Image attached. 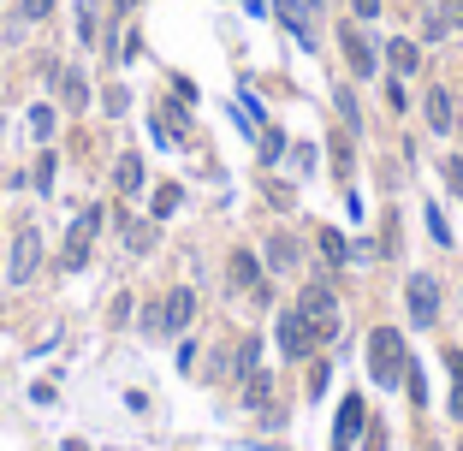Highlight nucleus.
Instances as JSON below:
<instances>
[{
	"instance_id": "f257e3e1",
	"label": "nucleus",
	"mask_w": 463,
	"mask_h": 451,
	"mask_svg": "<svg viewBox=\"0 0 463 451\" xmlns=\"http://www.w3.org/2000/svg\"><path fill=\"white\" fill-rule=\"evenodd\" d=\"M404 369H410L404 333L398 327H374L368 333V374H374V386H404Z\"/></svg>"
},
{
	"instance_id": "f03ea898",
	"label": "nucleus",
	"mask_w": 463,
	"mask_h": 451,
	"mask_svg": "<svg viewBox=\"0 0 463 451\" xmlns=\"http://www.w3.org/2000/svg\"><path fill=\"white\" fill-rule=\"evenodd\" d=\"M297 309H303V321H309V327L321 333V345L339 333V297H333V285H321V279H315V285H303Z\"/></svg>"
},
{
	"instance_id": "7ed1b4c3",
	"label": "nucleus",
	"mask_w": 463,
	"mask_h": 451,
	"mask_svg": "<svg viewBox=\"0 0 463 451\" xmlns=\"http://www.w3.org/2000/svg\"><path fill=\"white\" fill-rule=\"evenodd\" d=\"M96 232H101V208H83V214L72 220V232H66L60 268H72V274H78L83 261H89V244H96Z\"/></svg>"
},
{
	"instance_id": "20e7f679",
	"label": "nucleus",
	"mask_w": 463,
	"mask_h": 451,
	"mask_svg": "<svg viewBox=\"0 0 463 451\" xmlns=\"http://www.w3.org/2000/svg\"><path fill=\"white\" fill-rule=\"evenodd\" d=\"M321 345V333L303 321V309H280V356H309Z\"/></svg>"
},
{
	"instance_id": "39448f33",
	"label": "nucleus",
	"mask_w": 463,
	"mask_h": 451,
	"mask_svg": "<svg viewBox=\"0 0 463 451\" xmlns=\"http://www.w3.org/2000/svg\"><path fill=\"white\" fill-rule=\"evenodd\" d=\"M36 261H42V232H36V226H24L19 244H12V261H6V274L24 285V279H36Z\"/></svg>"
},
{
	"instance_id": "423d86ee",
	"label": "nucleus",
	"mask_w": 463,
	"mask_h": 451,
	"mask_svg": "<svg viewBox=\"0 0 463 451\" xmlns=\"http://www.w3.org/2000/svg\"><path fill=\"white\" fill-rule=\"evenodd\" d=\"M339 48H344V59H351L357 78H374V48H368V36L357 24H339Z\"/></svg>"
},
{
	"instance_id": "0eeeda50",
	"label": "nucleus",
	"mask_w": 463,
	"mask_h": 451,
	"mask_svg": "<svg viewBox=\"0 0 463 451\" xmlns=\"http://www.w3.org/2000/svg\"><path fill=\"white\" fill-rule=\"evenodd\" d=\"M404 297H410V315H416V321H434V315H440V285H434V279L428 274H416L410 279V285H404Z\"/></svg>"
},
{
	"instance_id": "6e6552de",
	"label": "nucleus",
	"mask_w": 463,
	"mask_h": 451,
	"mask_svg": "<svg viewBox=\"0 0 463 451\" xmlns=\"http://www.w3.org/2000/svg\"><path fill=\"white\" fill-rule=\"evenodd\" d=\"M422 113H428V131H451V125H458V101H451V89H428L422 96Z\"/></svg>"
},
{
	"instance_id": "1a4fd4ad",
	"label": "nucleus",
	"mask_w": 463,
	"mask_h": 451,
	"mask_svg": "<svg viewBox=\"0 0 463 451\" xmlns=\"http://www.w3.org/2000/svg\"><path fill=\"white\" fill-rule=\"evenodd\" d=\"M190 315H197V292L190 285H179V292H166V303H161V327H190Z\"/></svg>"
},
{
	"instance_id": "9d476101",
	"label": "nucleus",
	"mask_w": 463,
	"mask_h": 451,
	"mask_svg": "<svg viewBox=\"0 0 463 451\" xmlns=\"http://www.w3.org/2000/svg\"><path fill=\"white\" fill-rule=\"evenodd\" d=\"M274 12H280V24L303 42V48H315V30H309V6H303V0H274Z\"/></svg>"
},
{
	"instance_id": "9b49d317",
	"label": "nucleus",
	"mask_w": 463,
	"mask_h": 451,
	"mask_svg": "<svg viewBox=\"0 0 463 451\" xmlns=\"http://www.w3.org/2000/svg\"><path fill=\"white\" fill-rule=\"evenodd\" d=\"M386 66H392V72H398V78H410V72H416V66H422V48H416V42H410V36L386 42Z\"/></svg>"
},
{
	"instance_id": "f8f14e48",
	"label": "nucleus",
	"mask_w": 463,
	"mask_h": 451,
	"mask_svg": "<svg viewBox=\"0 0 463 451\" xmlns=\"http://www.w3.org/2000/svg\"><path fill=\"white\" fill-rule=\"evenodd\" d=\"M54 83H60V101H66V107H83V101H89V83H83L72 66H54Z\"/></svg>"
},
{
	"instance_id": "ddd939ff",
	"label": "nucleus",
	"mask_w": 463,
	"mask_h": 451,
	"mask_svg": "<svg viewBox=\"0 0 463 451\" xmlns=\"http://www.w3.org/2000/svg\"><path fill=\"white\" fill-rule=\"evenodd\" d=\"M113 184H120V197H137V191H143V155H120Z\"/></svg>"
},
{
	"instance_id": "4468645a",
	"label": "nucleus",
	"mask_w": 463,
	"mask_h": 451,
	"mask_svg": "<svg viewBox=\"0 0 463 451\" xmlns=\"http://www.w3.org/2000/svg\"><path fill=\"white\" fill-rule=\"evenodd\" d=\"M226 285H238V292L256 285V255L250 250H232V261H226Z\"/></svg>"
},
{
	"instance_id": "2eb2a0df",
	"label": "nucleus",
	"mask_w": 463,
	"mask_h": 451,
	"mask_svg": "<svg viewBox=\"0 0 463 451\" xmlns=\"http://www.w3.org/2000/svg\"><path fill=\"white\" fill-rule=\"evenodd\" d=\"M357 428H363V398H344V410H339V451H351V439H357Z\"/></svg>"
},
{
	"instance_id": "dca6fc26",
	"label": "nucleus",
	"mask_w": 463,
	"mask_h": 451,
	"mask_svg": "<svg viewBox=\"0 0 463 451\" xmlns=\"http://www.w3.org/2000/svg\"><path fill=\"white\" fill-rule=\"evenodd\" d=\"M267 398H274V374L256 369L250 380H243V404H250V410H267Z\"/></svg>"
},
{
	"instance_id": "f3484780",
	"label": "nucleus",
	"mask_w": 463,
	"mask_h": 451,
	"mask_svg": "<svg viewBox=\"0 0 463 451\" xmlns=\"http://www.w3.org/2000/svg\"><path fill=\"white\" fill-rule=\"evenodd\" d=\"M155 220H125V244H131V250H155Z\"/></svg>"
},
{
	"instance_id": "a211bd4d",
	"label": "nucleus",
	"mask_w": 463,
	"mask_h": 451,
	"mask_svg": "<svg viewBox=\"0 0 463 451\" xmlns=\"http://www.w3.org/2000/svg\"><path fill=\"white\" fill-rule=\"evenodd\" d=\"M267 261H274V268H291V261H297V237L274 232V237H267Z\"/></svg>"
},
{
	"instance_id": "6ab92c4d",
	"label": "nucleus",
	"mask_w": 463,
	"mask_h": 451,
	"mask_svg": "<svg viewBox=\"0 0 463 451\" xmlns=\"http://www.w3.org/2000/svg\"><path fill=\"white\" fill-rule=\"evenodd\" d=\"M445 369H451V416H463V351H445Z\"/></svg>"
},
{
	"instance_id": "aec40b11",
	"label": "nucleus",
	"mask_w": 463,
	"mask_h": 451,
	"mask_svg": "<svg viewBox=\"0 0 463 451\" xmlns=\"http://www.w3.org/2000/svg\"><path fill=\"white\" fill-rule=\"evenodd\" d=\"M179 202H184V191H179V184H161V191H155V202H149V214H155V220H166L173 208H179Z\"/></svg>"
},
{
	"instance_id": "412c9836",
	"label": "nucleus",
	"mask_w": 463,
	"mask_h": 451,
	"mask_svg": "<svg viewBox=\"0 0 463 451\" xmlns=\"http://www.w3.org/2000/svg\"><path fill=\"white\" fill-rule=\"evenodd\" d=\"M54 125H60V119H54V107H30V137H36V143L54 137Z\"/></svg>"
},
{
	"instance_id": "4be33fe9",
	"label": "nucleus",
	"mask_w": 463,
	"mask_h": 451,
	"mask_svg": "<svg viewBox=\"0 0 463 451\" xmlns=\"http://www.w3.org/2000/svg\"><path fill=\"white\" fill-rule=\"evenodd\" d=\"M256 356H262V345H256V338H243V345H238V362H232V374H238V380H250V374H256Z\"/></svg>"
},
{
	"instance_id": "5701e85b",
	"label": "nucleus",
	"mask_w": 463,
	"mask_h": 451,
	"mask_svg": "<svg viewBox=\"0 0 463 451\" xmlns=\"http://www.w3.org/2000/svg\"><path fill=\"white\" fill-rule=\"evenodd\" d=\"M321 255L327 261H351V244H344L339 232H321Z\"/></svg>"
},
{
	"instance_id": "b1692460",
	"label": "nucleus",
	"mask_w": 463,
	"mask_h": 451,
	"mask_svg": "<svg viewBox=\"0 0 463 451\" xmlns=\"http://www.w3.org/2000/svg\"><path fill=\"white\" fill-rule=\"evenodd\" d=\"M445 30H451V12H428V19H422V36L428 42H440Z\"/></svg>"
},
{
	"instance_id": "393cba45",
	"label": "nucleus",
	"mask_w": 463,
	"mask_h": 451,
	"mask_svg": "<svg viewBox=\"0 0 463 451\" xmlns=\"http://www.w3.org/2000/svg\"><path fill=\"white\" fill-rule=\"evenodd\" d=\"M96 30H101V24H96V6L83 0V6H78V36H83V42H96Z\"/></svg>"
},
{
	"instance_id": "a878e982",
	"label": "nucleus",
	"mask_w": 463,
	"mask_h": 451,
	"mask_svg": "<svg viewBox=\"0 0 463 451\" xmlns=\"http://www.w3.org/2000/svg\"><path fill=\"white\" fill-rule=\"evenodd\" d=\"M440 173H445V184H451V197H463V160H458V155L440 160Z\"/></svg>"
},
{
	"instance_id": "bb28decb",
	"label": "nucleus",
	"mask_w": 463,
	"mask_h": 451,
	"mask_svg": "<svg viewBox=\"0 0 463 451\" xmlns=\"http://www.w3.org/2000/svg\"><path fill=\"white\" fill-rule=\"evenodd\" d=\"M333 107L344 113V125H357V96H351V89H333Z\"/></svg>"
},
{
	"instance_id": "cd10ccee",
	"label": "nucleus",
	"mask_w": 463,
	"mask_h": 451,
	"mask_svg": "<svg viewBox=\"0 0 463 451\" xmlns=\"http://www.w3.org/2000/svg\"><path fill=\"white\" fill-rule=\"evenodd\" d=\"M19 12H24V19H48V12H54V0H24Z\"/></svg>"
},
{
	"instance_id": "c85d7f7f",
	"label": "nucleus",
	"mask_w": 463,
	"mask_h": 451,
	"mask_svg": "<svg viewBox=\"0 0 463 451\" xmlns=\"http://www.w3.org/2000/svg\"><path fill=\"white\" fill-rule=\"evenodd\" d=\"M36 184H42V191H48V184H54V155H48V149H42V167H36Z\"/></svg>"
},
{
	"instance_id": "c756f323",
	"label": "nucleus",
	"mask_w": 463,
	"mask_h": 451,
	"mask_svg": "<svg viewBox=\"0 0 463 451\" xmlns=\"http://www.w3.org/2000/svg\"><path fill=\"white\" fill-rule=\"evenodd\" d=\"M357 6V19H381V0H351Z\"/></svg>"
},
{
	"instance_id": "7c9ffc66",
	"label": "nucleus",
	"mask_w": 463,
	"mask_h": 451,
	"mask_svg": "<svg viewBox=\"0 0 463 451\" xmlns=\"http://www.w3.org/2000/svg\"><path fill=\"white\" fill-rule=\"evenodd\" d=\"M451 19H458V24H463V0H451Z\"/></svg>"
},
{
	"instance_id": "2f4dec72",
	"label": "nucleus",
	"mask_w": 463,
	"mask_h": 451,
	"mask_svg": "<svg viewBox=\"0 0 463 451\" xmlns=\"http://www.w3.org/2000/svg\"><path fill=\"white\" fill-rule=\"evenodd\" d=\"M113 6H120V12H131V0H113Z\"/></svg>"
},
{
	"instance_id": "473e14b6",
	"label": "nucleus",
	"mask_w": 463,
	"mask_h": 451,
	"mask_svg": "<svg viewBox=\"0 0 463 451\" xmlns=\"http://www.w3.org/2000/svg\"><path fill=\"white\" fill-rule=\"evenodd\" d=\"M422 451H440V446H434V439H422Z\"/></svg>"
},
{
	"instance_id": "72a5a7b5",
	"label": "nucleus",
	"mask_w": 463,
	"mask_h": 451,
	"mask_svg": "<svg viewBox=\"0 0 463 451\" xmlns=\"http://www.w3.org/2000/svg\"><path fill=\"white\" fill-rule=\"evenodd\" d=\"M303 6H321V0H303Z\"/></svg>"
},
{
	"instance_id": "f704fd0d",
	"label": "nucleus",
	"mask_w": 463,
	"mask_h": 451,
	"mask_svg": "<svg viewBox=\"0 0 463 451\" xmlns=\"http://www.w3.org/2000/svg\"><path fill=\"white\" fill-rule=\"evenodd\" d=\"M458 451H463V439H458Z\"/></svg>"
}]
</instances>
